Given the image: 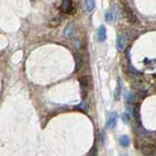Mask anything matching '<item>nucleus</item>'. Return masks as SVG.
I'll list each match as a JSON object with an SVG mask.
<instances>
[{
	"label": "nucleus",
	"instance_id": "4468645a",
	"mask_svg": "<svg viewBox=\"0 0 156 156\" xmlns=\"http://www.w3.org/2000/svg\"><path fill=\"white\" fill-rule=\"evenodd\" d=\"M122 121H123L124 123H128V122L130 121V115L127 114V113H123V114H122Z\"/></svg>",
	"mask_w": 156,
	"mask_h": 156
},
{
	"label": "nucleus",
	"instance_id": "0eeeda50",
	"mask_svg": "<svg viewBox=\"0 0 156 156\" xmlns=\"http://www.w3.org/2000/svg\"><path fill=\"white\" fill-rule=\"evenodd\" d=\"M84 7L86 12L90 13V12H92L95 9L96 4H95L94 0H84Z\"/></svg>",
	"mask_w": 156,
	"mask_h": 156
},
{
	"label": "nucleus",
	"instance_id": "f8f14e48",
	"mask_svg": "<svg viewBox=\"0 0 156 156\" xmlns=\"http://www.w3.org/2000/svg\"><path fill=\"white\" fill-rule=\"evenodd\" d=\"M135 100H136L135 95L133 93H128V95L126 96V102L128 103H135Z\"/></svg>",
	"mask_w": 156,
	"mask_h": 156
},
{
	"label": "nucleus",
	"instance_id": "7ed1b4c3",
	"mask_svg": "<svg viewBox=\"0 0 156 156\" xmlns=\"http://www.w3.org/2000/svg\"><path fill=\"white\" fill-rule=\"evenodd\" d=\"M61 10L66 14L72 13L73 3L71 0H63V3H62V5H61Z\"/></svg>",
	"mask_w": 156,
	"mask_h": 156
},
{
	"label": "nucleus",
	"instance_id": "2eb2a0df",
	"mask_svg": "<svg viewBox=\"0 0 156 156\" xmlns=\"http://www.w3.org/2000/svg\"><path fill=\"white\" fill-rule=\"evenodd\" d=\"M119 95H120V81H118V86L115 91V99H119Z\"/></svg>",
	"mask_w": 156,
	"mask_h": 156
},
{
	"label": "nucleus",
	"instance_id": "9b49d317",
	"mask_svg": "<svg viewBox=\"0 0 156 156\" xmlns=\"http://www.w3.org/2000/svg\"><path fill=\"white\" fill-rule=\"evenodd\" d=\"M142 151L145 155H152L154 153L155 150L151 145H145V146H142Z\"/></svg>",
	"mask_w": 156,
	"mask_h": 156
},
{
	"label": "nucleus",
	"instance_id": "f03ea898",
	"mask_svg": "<svg viewBox=\"0 0 156 156\" xmlns=\"http://www.w3.org/2000/svg\"><path fill=\"white\" fill-rule=\"evenodd\" d=\"M124 13L126 16V19L128 22H130L131 24H137L139 23V20L136 15L134 14V12L131 10V8L128 5H124Z\"/></svg>",
	"mask_w": 156,
	"mask_h": 156
},
{
	"label": "nucleus",
	"instance_id": "20e7f679",
	"mask_svg": "<svg viewBox=\"0 0 156 156\" xmlns=\"http://www.w3.org/2000/svg\"><path fill=\"white\" fill-rule=\"evenodd\" d=\"M117 120H118V115L117 113L115 112H111L110 115H109V117L108 119V122H106V125H108V128H114L116 126V124H117Z\"/></svg>",
	"mask_w": 156,
	"mask_h": 156
},
{
	"label": "nucleus",
	"instance_id": "9d476101",
	"mask_svg": "<svg viewBox=\"0 0 156 156\" xmlns=\"http://www.w3.org/2000/svg\"><path fill=\"white\" fill-rule=\"evenodd\" d=\"M73 30H74V24H69L68 26H67L66 27V29H65V36L66 38H69V37H71V36L73 35Z\"/></svg>",
	"mask_w": 156,
	"mask_h": 156
},
{
	"label": "nucleus",
	"instance_id": "39448f33",
	"mask_svg": "<svg viewBox=\"0 0 156 156\" xmlns=\"http://www.w3.org/2000/svg\"><path fill=\"white\" fill-rule=\"evenodd\" d=\"M97 38L98 41L103 42L106 39V28L103 26H100L97 30Z\"/></svg>",
	"mask_w": 156,
	"mask_h": 156
},
{
	"label": "nucleus",
	"instance_id": "ddd939ff",
	"mask_svg": "<svg viewBox=\"0 0 156 156\" xmlns=\"http://www.w3.org/2000/svg\"><path fill=\"white\" fill-rule=\"evenodd\" d=\"M114 20V15H113V13L111 11H108L105 13V21L106 22H112V21Z\"/></svg>",
	"mask_w": 156,
	"mask_h": 156
},
{
	"label": "nucleus",
	"instance_id": "1a4fd4ad",
	"mask_svg": "<svg viewBox=\"0 0 156 156\" xmlns=\"http://www.w3.org/2000/svg\"><path fill=\"white\" fill-rule=\"evenodd\" d=\"M119 143H120V145L123 146V147H127V146H129V145H130L129 137L126 136V135L121 136L120 137H119Z\"/></svg>",
	"mask_w": 156,
	"mask_h": 156
},
{
	"label": "nucleus",
	"instance_id": "dca6fc26",
	"mask_svg": "<svg viewBox=\"0 0 156 156\" xmlns=\"http://www.w3.org/2000/svg\"><path fill=\"white\" fill-rule=\"evenodd\" d=\"M87 156H97V147H94Z\"/></svg>",
	"mask_w": 156,
	"mask_h": 156
},
{
	"label": "nucleus",
	"instance_id": "423d86ee",
	"mask_svg": "<svg viewBox=\"0 0 156 156\" xmlns=\"http://www.w3.org/2000/svg\"><path fill=\"white\" fill-rule=\"evenodd\" d=\"M126 45V38L124 35H119L117 38V42H116V47H117L118 51H123Z\"/></svg>",
	"mask_w": 156,
	"mask_h": 156
},
{
	"label": "nucleus",
	"instance_id": "6e6552de",
	"mask_svg": "<svg viewBox=\"0 0 156 156\" xmlns=\"http://www.w3.org/2000/svg\"><path fill=\"white\" fill-rule=\"evenodd\" d=\"M74 59H75V69L79 70L82 67V65H83V60H82L81 55L79 53H76L74 55Z\"/></svg>",
	"mask_w": 156,
	"mask_h": 156
},
{
	"label": "nucleus",
	"instance_id": "f257e3e1",
	"mask_svg": "<svg viewBox=\"0 0 156 156\" xmlns=\"http://www.w3.org/2000/svg\"><path fill=\"white\" fill-rule=\"evenodd\" d=\"M79 84H80V93L83 99H86V97L88 96V77L87 76H82L79 78Z\"/></svg>",
	"mask_w": 156,
	"mask_h": 156
}]
</instances>
